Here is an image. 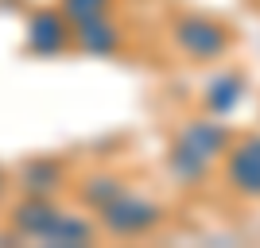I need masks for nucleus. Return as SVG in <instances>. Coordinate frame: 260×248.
<instances>
[{
    "mask_svg": "<svg viewBox=\"0 0 260 248\" xmlns=\"http://www.w3.org/2000/svg\"><path fill=\"white\" fill-rule=\"evenodd\" d=\"M31 43L39 47V51H54V47L62 43V23L54 20V16H39V20L31 23Z\"/></svg>",
    "mask_w": 260,
    "mask_h": 248,
    "instance_id": "obj_1",
    "label": "nucleus"
}]
</instances>
